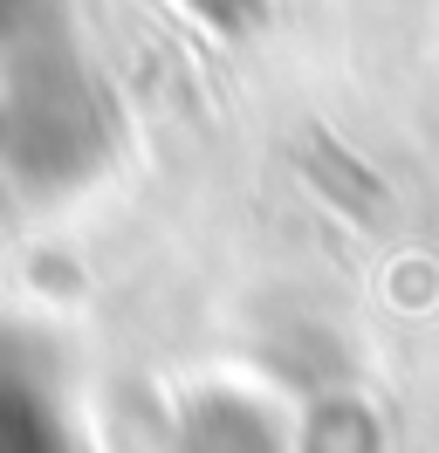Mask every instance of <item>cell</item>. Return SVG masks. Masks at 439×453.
Returning a JSON list of instances; mask_svg holds the SVG:
<instances>
[{
  "mask_svg": "<svg viewBox=\"0 0 439 453\" xmlns=\"http://www.w3.org/2000/svg\"><path fill=\"white\" fill-rule=\"evenodd\" d=\"M192 7H206V14H227V7H234V0H192Z\"/></svg>",
  "mask_w": 439,
  "mask_h": 453,
  "instance_id": "6da1fadb",
  "label": "cell"
}]
</instances>
